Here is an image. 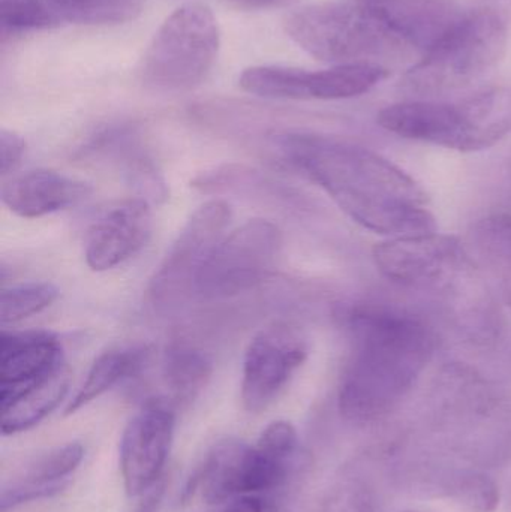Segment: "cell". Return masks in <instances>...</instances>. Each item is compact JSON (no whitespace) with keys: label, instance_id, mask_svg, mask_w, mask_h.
<instances>
[{"label":"cell","instance_id":"cell-1","mask_svg":"<svg viewBox=\"0 0 511 512\" xmlns=\"http://www.w3.org/2000/svg\"><path fill=\"white\" fill-rule=\"evenodd\" d=\"M276 147L356 224L383 236L435 233L422 186L377 153L326 135L287 132Z\"/></svg>","mask_w":511,"mask_h":512},{"label":"cell","instance_id":"cell-2","mask_svg":"<svg viewBox=\"0 0 511 512\" xmlns=\"http://www.w3.org/2000/svg\"><path fill=\"white\" fill-rule=\"evenodd\" d=\"M353 352L339 387V411L365 423L392 411L434 352V336L410 316L360 309L348 318Z\"/></svg>","mask_w":511,"mask_h":512},{"label":"cell","instance_id":"cell-3","mask_svg":"<svg viewBox=\"0 0 511 512\" xmlns=\"http://www.w3.org/2000/svg\"><path fill=\"white\" fill-rule=\"evenodd\" d=\"M381 128L459 152L488 149L511 131V90L489 89L458 104L410 99L383 108Z\"/></svg>","mask_w":511,"mask_h":512},{"label":"cell","instance_id":"cell-4","mask_svg":"<svg viewBox=\"0 0 511 512\" xmlns=\"http://www.w3.org/2000/svg\"><path fill=\"white\" fill-rule=\"evenodd\" d=\"M507 24L495 9L468 12L422 59L405 72L402 92L429 99L467 89L503 60Z\"/></svg>","mask_w":511,"mask_h":512},{"label":"cell","instance_id":"cell-5","mask_svg":"<svg viewBox=\"0 0 511 512\" xmlns=\"http://www.w3.org/2000/svg\"><path fill=\"white\" fill-rule=\"evenodd\" d=\"M285 32L306 53L332 65L398 63L413 50L359 5L321 3L285 18Z\"/></svg>","mask_w":511,"mask_h":512},{"label":"cell","instance_id":"cell-6","mask_svg":"<svg viewBox=\"0 0 511 512\" xmlns=\"http://www.w3.org/2000/svg\"><path fill=\"white\" fill-rule=\"evenodd\" d=\"M221 47L218 21L209 6L189 2L159 27L140 66V80L156 92H188L212 71Z\"/></svg>","mask_w":511,"mask_h":512},{"label":"cell","instance_id":"cell-7","mask_svg":"<svg viewBox=\"0 0 511 512\" xmlns=\"http://www.w3.org/2000/svg\"><path fill=\"white\" fill-rule=\"evenodd\" d=\"M281 252L282 231L266 219H251L216 243L198 271L194 295L221 300L245 294L273 273Z\"/></svg>","mask_w":511,"mask_h":512},{"label":"cell","instance_id":"cell-8","mask_svg":"<svg viewBox=\"0 0 511 512\" xmlns=\"http://www.w3.org/2000/svg\"><path fill=\"white\" fill-rule=\"evenodd\" d=\"M230 221V206L222 200L207 201L192 213L150 280L147 294L155 309H176L194 295L198 271Z\"/></svg>","mask_w":511,"mask_h":512},{"label":"cell","instance_id":"cell-9","mask_svg":"<svg viewBox=\"0 0 511 512\" xmlns=\"http://www.w3.org/2000/svg\"><path fill=\"white\" fill-rule=\"evenodd\" d=\"M389 77V69L380 65H335L323 71L252 66L240 75V87L251 95L293 101H336L368 93Z\"/></svg>","mask_w":511,"mask_h":512},{"label":"cell","instance_id":"cell-10","mask_svg":"<svg viewBox=\"0 0 511 512\" xmlns=\"http://www.w3.org/2000/svg\"><path fill=\"white\" fill-rule=\"evenodd\" d=\"M308 357V345L299 328L273 322L252 337L245 352L242 403L246 411L261 412L273 403Z\"/></svg>","mask_w":511,"mask_h":512},{"label":"cell","instance_id":"cell-11","mask_svg":"<svg viewBox=\"0 0 511 512\" xmlns=\"http://www.w3.org/2000/svg\"><path fill=\"white\" fill-rule=\"evenodd\" d=\"M176 427V405L168 397L143 403L123 430L120 471L126 493L132 498L146 493L162 478Z\"/></svg>","mask_w":511,"mask_h":512},{"label":"cell","instance_id":"cell-12","mask_svg":"<svg viewBox=\"0 0 511 512\" xmlns=\"http://www.w3.org/2000/svg\"><path fill=\"white\" fill-rule=\"evenodd\" d=\"M68 369L62 343L44 330L2 331L0 409Z\"/></svg>","mask_w":511,"mask_h":512},{"label":"cell","instance_id":"cell-13","mask_svg":"<svg viewBox=\"0 0 511 512\" xmlns=\"http://www.w3.org/2000/svg\"><path fill=\"white\" fill-rule=\"evenodd\" d=\"M455 237L435 233L395 237L374 248L378 270L395 283L426 286L443 279L461 261Z\"/></svg>","mask_w":511,"mask_h":512},{"label":"cell","instance_id":"cell-14","mask_svg":"<svg viewBox=\"0 0 511 512\" xmlns=\"http://www.w3.org/2000/svg\"><path fill=\"white\" fill-rule=\"evenodd\" d=\"M354 3L422 56L465 15L456 0H354Z\"/></svg>","mask_w":511,"mask_h":512},{"label":"cell","instance_id":"cell-15","mask_svg":"<svg viewBox=\"0 0 511 512\" xmlns=\"http://www.w3.org/2000/svg\"><path fill=\"white\" fill-rule=\"evenodd\" d=\"M152 234V209L137 197L108 210L87 234L86 262L93 271H107L138 254Z\"/></svg>","mask_w":511,"mask_h":512},{"label":"cell","instance_id":"cell-16","mask_svg":"<svg viewBox=\"0 0 511 512\" xmlns=\"http://www.w3.org/2000/svg\"><path fill=\"white\" fill-rule=\"evenodd\" d=\"M92 195L83 180L51 170H30L11 177L2 188V201L14 215L42 218L77 206Z\"/></svg>","mask_w":511,"mask_h":512},{"label":"cell","instance_id":"cell-17","mask_svg":"<svg viewBox=\"0 0 511 512\" xmlns=\"http://www.w3.org/2000/svg\"><path fill=\"white\" fill-rule=\"evenodd\" d=\"M299 439L293 424L275 421L249 448L246 493L281 495L296 468Z\"/></svg>","mask_w":511,"mask_h":512},{"label":"cell","instance_id":"cell-18","mask_svg":"<svg viewBox=\"0 0 511 512\" xmlns=\"http://www.w3.org/2000/svg\"><path fill=\"white\" fill-rule=\"evenodd\" d=\"M83 456V445L71 442L36 457L15 483L3 487L0 508L6 511L62 492L68 484L69 475L78 468Z\"/></svg>","mask_w":511,"mask_h":512},{"label":"cell","instance_id":"cell-19","mask_svg":"<svg viewBox=\"0 0 511 512\" xmlns=\"http://www.w3.org/2000/svg\"><path fill=\"white\" fill-rule=\"evenodd\" d=\"M249 445L237 439L218 442L204 460L192 490L200 487L207 504H227L246 492Z\"/></svg>","mask_w":511,"mask_h":512},{"label":"cell","instance_id":"cell-20","mask_svg":"<svg viewBox=\"0 0 511 512\" xmlns=\"http://www.w3.org/2000/svg\"><path fill=\"white\" fill-rule=\"evenodd\" d=\"M150 351L146 345H120L102 352L87 372L86 379L74 399L66 408V415L74 414L78 409L89 405L111 388L126 379L134 378L146 367Z\"/></svg>","mask_w":511,"mask_h":512},{"label":"cell","instance_id":"cell-21","mask_svg":"<svg viewBox=\"0 0 511 512\" xmlns=\"http://www.w3.org/2000/svg\"><path fill=\"white\" fill-rule=\"evenodd\" d=\"M213 373L207 352L186 342L168 346L162 360V378L174 405H188L200 396Z\"/></svg>","mask_w":511,"mask_h":512},{"label":"cell","instance_id":"cell-22","mask_svg":"<svg viewBox=\"0 0 511 512\" xmlns=\"http://www.w3.org/2000/svg\"><path fill=\"white\" fill-rule=\"evenodd\" d=\"M68 388L69 372L66 369L56 378L21 396L8 408L0 409L3 435L26 432L41 423L62 402L63 397L68 393Z\"/></svg>","mask_w":511,"mask_h":512},{"label":"cell","instance_id":"cell-23","mask_svg":"<svg viewBox=\"0 0 511 512\" xmlns=\"http://www.w3.org/2000/svg\"><path fill=\"white\" fill-rule=\"evenodd\" d=\"M60 20L78 24H119L135 20L143 0H44Z\"/></svg>","mask_w":511,"mask_h":512},{"label":"cell","instance_id":"cell-24","mask_svg":"<svg viewBox=\"0 0 511 512\" xmlns=\"http://www.w3.org/2000/svg\"><path fill=\"white\" fill-rule=\"evenodd\" d=\"M59 298V289L51 282H29L5 288L0 295V321L17 324L48 309Z\"/></svg>","mask_w":511,"mask_h":512},{"label":"cell","instance_id":"cell-25","mask_svg":"<svg viewBox=\"0 0 511 512\" xmlns=\"http://www.w3.org/2000/svg\"><path fill=\"white\" fill-rule=\"evenodd\" d=\"M60 21L59 15L44 0H0L3 36L51 29Z\"/></svg>","mask_w":511,"mask_h":512},{"label":"cell","instance_id":"cell-26","mask_svg":"<svg viewBox=\"0 0 511 512\" xmlns=\"http://www.w3.org/2000/svg\"><path fill=\"white\" fill-rule=\"evenodd\" d=\"M452 495L468 512H494L500 504V490L488 475L465 472L452 484Z\"/></svg>","mask_w":511,"mask_h":512},{"label":"cell","instance_id":"cell-27","mask_svg":"<svg viewBox=\"0 0 511 512\" xmlns=\"http://www.w3.org/2000/svg\"><path fill=\"white\" fill-rule=\"evenodd\" d=\"M26 152V141L17 132L2 129L0 131V173L9 176L17 170Z\"/></svg>","mask_w":511,"mask_h":512},{"label":"cell","instance_id":"cell-28","mask_svg":"<svg viewBox=\"0 0 511 512\" xmlns=\"http://www.w3.org/2000/svg\"><path fill=\"white\" fill-rule=\"evenodd\" d=\"M221 512H281V495L252 493L227 502Z\"/></svg>","mask_w":511,"mask_h":512},{"label":"cell","instance_id":"cell-29","mask_svg":"<svg viewBox=\"0 0 511 512\" xmlns=\"http://www.w3.org/2000/svg\"><path fill=\"white\" fill-rule=\"evenodd\" d=\"M165 492V481L164 478L158 481L155 486L150 487L146 493H143V501H141L140 507L137 512H156L158 511L159 504H161L162 496Z\"/></svg>","mask_w":511,"mask_h":512},{"label":"cell","instance_id":"cell-30","mask_svg":"<svg viewBox=\"0 0 511 512\" xmlns=\"http://www.w3.org/2000/svg\"><path fill=\"white\" fill-rule=\"evenodd\" d=\"M233 5L242 9H275L285 8V6L293 5L297 0H228Z\"/></svg>","mask_w":511,"mask_h":512},{"label":"cell","instance_id":"cell-31","mask_svg":"<svg viewBox=\"0 0 511 512\" xmlns=\"http://www.w3.org/2000/svg\"><path fill=\"white\" fill-rule=\"evenodd\" d=\"M404 512H417V511H404Z\"/></svg>","mask_w":511,"mask_h":512}]
</instances>
